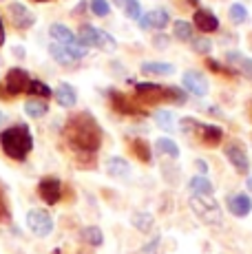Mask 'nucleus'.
I'll return each mask as SVG.
<instances>
[{
    "mask_svg": "<svg viewBox=\"0 0 252 254\" xmlns=\"http://www.w3.org/2000/svg\"><path fill=\"white\" fill-rule=\"evenodd\" d=\"M64 137L80 153H95L102 144V128L93 115L77 113L66 122Z\"/></svg>",
    "mask_w": 252,
    "mask_h": 254,
    "instance_id": "f257e3e1",
    "label": "nucleus"
},
{
    "mask_svg": "<svg viewBox=\"0 0 252 254\" xmlns=\"http://www.w3.org/2000/svg\"><path fill=\"white\" fill-rule=\"evenodd\" d=\"M0 146H2L4 155H7L9 159L22 162V159H27V155L31 153V148H33L31 130H29L25 124L9 126V128H4L2 133H0Z\"/></svg>",
    "mask_w": 252,
    "mask_h": 254,
    "instance_id": "f03ea898",
    "label": "nucleus"
},
{
    "mask_svg": "<svg viewBox=\"0 0 252 254\" xmlns=\"http://www.w3.org/2000/svg\"><path fill=\"white\" fill-rule=\"evenodd\" d=\"M135 91L148 104H153V102H173L179 106L186 104V91L179 86H159L153 82H142V84H135Z\"/></svg>",
    "mask_w": 252,
    "mask_h": 254,
    "instance_id": "7ed1b4c3",
    "label": "nucleus"
},
{
    "mask_svg": "<svg viewBox=\"0 0 252 254\" xmlns=\"http://www.w3.org/2000/svg\"><path fill=\"white\" fill-rule=\"evenodd\" d=\"M179 128L188 135L192 133L195 137H199V141L206 146H217L224 139V130H221L219 126L203 124V122H197V120H192V117H184V120L179 122Z\"/></svg>",
    "mask_w": 252,
    "mask_h": 254,
    "instance_id": "20e7f679",
    "label": "nucleus"
},
{
    "mask_svg": "<svg viewBox=\"0 0 252 254\" xmlns=\"http://www.w3.org/2000/svg\"><path fill=\"white\" fill-rule=\"evenodd\" d=\"M188 206H190V210L195 212V217L201 219V221L208 223V226H221V221H224V214H221L219 203H217L212 197L192 194Z\"/></svg>",
    "mask_w": 252,
    "mask_h": 254,
    "instance_id": "39448f33",
    "label": "nucleus"
},
{
    "mask_svg": "<svg viewBox=\"0 0 252 254\" xmlns=\"http://www.w3.org/2000/svg\"><path fill=\"white\" fill-rule=\"evenodd\" d=\"M77 40L82 42L84 47H95V49H102V51H115L118 49V40L113 36H109L106 31L93 27V24H82L80 27V33H77Z\"/></svg>",
    "mask_w": 252,
    "mask_h": 254,
    "instance_id": "423d86ee",
    "label": "nucleus"
},
{
    "mask_svg": "<svg viewBox=\"0 0 252 254\" xmlns=\"http://www.w3.org/2000/svg\"><path fill=\"white\" fill-rule=\"evenodd\" d=\"M27 226L36 237H49L53 232V219L49 217V212H45V210L33 208L27 212Z\"/></svg>",
    "mask_w": 252,
    "mask_h": 254,
    "instance_id": "0eeeda50",
    "label": "nucleus"
},
{
    "mask_svg": "<svg viewBox=\"0 0 252 254\" xmlns=\"http://www.w3.org/2000/svg\"><path fill=\"white\" fill-rule=\"evenodd\" d=\"M29 82H31L29 80V73L25 69H20V66H13L4 75V89H7L9 95H18V93L27 91Z\"/></svg>",
    "mask_w": 252,
    "mask_h": 254,
    "instance_id": "6e6552de",
    "label": "nucleus"
},
{
    "mask_svg": "<svg viewBox=\"0 0 252 254\" xmlns=\"http://www.w3.org/2000/svg\"><path fill=\"white\" fill-rule=\"evenodd\" d=\"M7 13H9V18H11L13 27H18V29H29V27L36 24V16H33V11L29 7H25L22 2H11L7 7Z\"/></svg>",
    "mask_w": 252,
    "mask_h": 254,
    "instance_id": "1a4fd4ad",
    "label": "nucleus"
},
{
    "mask_svg": "<svg viewBox=\"0 0 252 254\" xmlns=\"http://www.w3.org/2000/svg\"><path fill=\"white\" fill-rule=\"evenodd\" d=\"M168 22H171V16H168L166 9H153V11L144 13V16L137 20L142 31H151V29H159V31H164V29L168 27Z\"/></svg>",
    "mask_w": 252,
    "mask_h": 254,
    "instance_id": "9d476101",
    "label": "nucleus"
},
{
    "mask_svg": "<svg viewBox=\"0 0 252 254\" xmlns=\"http://www.w3.org/2000/svg\"><path fill=\"white\" fill-rule=\"evenodd\" d=\"M38 194L42 197L45 203L53 206V203H58L62 197V186L56 177H45V179H40V184H38Z\"/></svg>",
    "mask_w": 252,
    "mask_h": 254,
    "instance_id": "9b49d317",
    "label": "nucleus"
},
{
    "mask_svg": "<svg viewBox=\"0 0 252 254\" xmlns=\"http://www.w3.org/2000/svg\"><path fill=\"white\" fill-rule=\"evenodd\" d=\"M226 157H228V162L232 164V168H235L237 173L248 175V170H250V159H248V153L244 150V146H239V144L226 146Z\"/></svg>",
    "mask_w": 252,
    "mask_h": 254,
    "instance_id": "f8f14e48",
    "label": "nucleus"
},
{
    "mask_svg": "<svg viewBox=\"0 0 252 254\" xmlns=\"http://www.w3.org/2000/svg\"><path fill=\"white\" fill-rule=\"evenodd\" d=\"M182 84L188 93H192V95H197V97H203L208 93V89H210V86H208V80L199 71H186L182 77Z\"/></svg>",
    "mask_w": 252,
    "mask_h": 254,
    "instance_id": "ddd939ff",
    "label": "nucleus"
},
{
    "mask_svg": "<svg viewBox=\"0 0 252 254\" xmlns=\"http://www.w3.org/2000/svg\"><path fill=\"white\" fill-rule=\"evenodd\" d=\"M226 206L235 217H248L252 212V199L244 192H235V194H228Z\"/></svg>",
    "mask_w": 252,
    "mask_h": 254,
    "instance_id": "4468645a",
    "label": "nucleus"
},
{
    "mask_svg": "<svg viewBox=\"0 0 252 254\" xmlns=\"http://www.w3.org/2000/svg\"><path fill=\"white\" fill-rule=\"evenodd\" d=\"M195 27L203 33H212L219 29V18L210 9H197L195 11Z\"/></svg>",
    "mask_w": 252,
    "mask_h": 254,
    "instance_id": "2eb2a0df",
    "label": "nucleus"
},
{
    "mask_svg": "<svg viewBox=\"0 0 252 254\" xmlns=\"http://www.w3.org/2000/svg\"><path fill=\"white\" fill-rule=\"evenodd\" d=\"M53 95H56L58 104L64 106V109H71V106H75V102H77V93L69 82H60V84L56 86V91H53Z\"/></svg>",
    "mask_w": 252,
    "mask_h": 254,
    "instance_id": "dca6fc26",
    "label": "nucleus"
},
{
    "mask_svg": "<svg viewBox=\"0 0 252 254\" xmlns=\"http://www.w3.org/2000/svg\"><path fill=\"white\" fill-rule=\"evenodd\" d=\"M49 36L53 38V42H58V45H73L77 40V36L73 31H71L66 24L62 22H53L49 27Z\"/></svg>",
    "mask_w": 252,
    "mask_h": 254,
    "instance_id": "f3484780",
    "label": "nucleus"
},
{
    "mask_svg": "<svg viewBox=\"0 0 252 254\" xmlns=\"http://www.w3.org/2000/svg\"><path fill=\"white\" fill-rule=\"evenodd\" d=\"M106 173H109V177L113 179H126L130 175V164L126 162L124 157H111L109 162H106Z\"/></svg>",
    "mask_w": 252,
    "mask_h": 254,
    "instance_id": "a211bd4d",
    "label": "nucleus"
},
{
    "mask_svg": "<svg viewBox=\"0 0 252 254\" xmlns=\"http://www.w3.org/2000/svg\"><path fill=\"white\" fill-rule=\"evenodd\" d=\"M49 56L56 62H60L62 66H71V64H75V62H77V58L69 51V47H66V45H58V42H51Z\"/></svg>",
    "mask_w": 252,
    "mask_h": 254,
    "instance_id": "6ab92c4d",
    "label": "nucleus"
},
{
    "mask_svg": "<svg viewBox=\"0 0 252 254\" xmlns=\"http://www.w3.org/2000/svg\"><path fill=\"white\" fill-rule=\"evenodd\" d=\"M188 188H190L192 194H201V197H210L212 194V182L206 175H195V177L188 182Z\"/></svg>",
    "mask_w": 252,
    "mask_h": 254,
    "instance_id": "aec40b11",
    "label": "nucleus"
},
{
    "mask_svg": "<svg viewBox=\"0 0 252 254\" xmlns=\"http://www.w3.org/2000/svg\"><path fill=\"white\" fill-rule=\"evenodd\" d=\"M130 223H133L135 230L139 232H151L155 226V219L151 212H144V210H137V212L130 214Z\"/></svg>",
    "mask_w": 252,
    "mask_h": 254,
    "instance_id": "412c9836",
    "label": "nucleus"
},
{
    "mask_svg": "<svg viewBox=\"0 0 252 254\" xmlns=\"http://www.w3.org/2000/svg\"><path fill=\"white\" fill-rule=\"evenodd\" d=\"M142 73H146V75H173L175 66L171 62H142Z\"/></svg>",
    "mask_w": 252,
    "mask_h": 254,
    "instance_id": "4be33fe9",
    "label": "nucleus"
},
{
    "mask_svg": "<svg viewBox=\"0 0 252 254\" xmlns=\"http://www.w3.org/2000/svg\"><path fill=\"white\" fill-rule=\"evenodd\" d=\"M47 111H49V106H47L45 100L31 97V100L25 102V113H27L29 117H33V120H40V117H45Z\"/></svg>",
    "mask_w": 252,
    "mask_h": 254,
    "instance_id": "5701e85b",
    "label": "nucleus"
},
{
    "mask_svg": "<svg viewBox=\"0 0 252 254\" xmlns=\"http://www.w3.org/2000/svg\"><path fill=\"white\" fill-rule=\"evenodd\" d=\"M82 241L91 248H100L104 243V234H102L98 226H86V228H82Z\"/></svg>",
    "mask_w": 252,
    "mask_h": 254,
    "instance_id": "b1692460",
    "label": "nucleus"
},
{
    "mask_svg": "<svg viewBox=\"0 0 252 254\" xmlns=\"http://www.w3.org/2000/svg\"><path fill=\"white\" fill-rule=\"evenodd\" d=\"M155 124H157L159 126V128H162V130H166V133H173V130H175L177 128V126H175V115H173L171 113V111H155Z\"/></svg>",
    "mask_w": 252,
    "mask_h": 254,
    "instance_id": "393cba45",
    "label": "nucleus"
},
{
    "mask_svg": "<svg viewBox=\"0 0 252 254\" xmlns=\"http://www.w3.org/2000/svg\"><path fill=\"white\" fill-rule=\"evenodd\" d=\"M155 148H157L162 155H168L171 159H177L179 157V146L171 137H159L157 141H155Z\"/></svg>",
    "mask_w": 252,
    "mask_h": 254,
    "instance_id": "a878e982",
    "label": "nucleus"
},
{
    "mask_svg": "<svg viewBox=\"0 0 252 254\" xmlns=\"http://www.w3.org/2000/svg\"><path fill=\"white\" fill-rule=\"evenodd\" d=\"M27 93H31V95H33V97H38V100H47V97H51V95H53V91H51L42 80H31V82H29Z\"/></svg>",
    "mask_w": 252,
    "mask_h": 254,
    "instance_id": "bb28decb",
    "label": "nucleus"
},
{
    "mask_svg": "<svg viewBox=\"0 0 252 254\" xmlns=\"http://www.w3.org/2000/svg\"><path fill=\"white\" fill-rule=\"evenodd\" d=\"M173 31H175V38L179 42H188L192 40V24L186 20H175L173 22Z\"/></svg>",
    "mask_w": 252,
    "mask_h": 254,
    "instance_id": "cd10ccee",
    "label": "nucleus"
},
{
    "mask_svg": "<svg viewBox=\"0 0 252 254\" xmlns=\"http://www.w3.org/2000/svg\"><path fill=\"white\" fill-rule=\"evenodd\" d=\"M133 153L137 155L139 162L151 164L153 153H151V146H148V141H144V139H135V141H133Z\"/></svg>",
    "mask_w": 252,
    "mask_h": 254,
    "instance_id": "c85d7f7f",
    "label": "nucleus"
},
{
    "mask_svg": "<svg viewBox=\"0 0 252 254\" xmlns=\"http://www.w3.org/2000/svg\"><path fill=\"white\" fill-rule=\"evenodd\" d=\"M228 16H230V22L232 24H241L246 22V18H248V9L244 7V4H232L230 9H228Z\"/></svg>",
    "mask_w": 252,
    "mask_h": 254,
    "instance_id": "c756f323",
    "label": "nucleus"
},
{
    "mask_svg": "<svg viewBox=\"0 0 252 254\" xmlns=\"http://www.w3.org/2000/svg\"><path fill=\"white\" fill-rule=\"evenodd\" d=\"M113 104H115V109H118L120 113H135L133 104H130L124 95H120V93H113Z\"/></svg>",
    "mask_w": 252,
    "mask_h": 254,
    "instance_id": "7c9ffc66",
    "label": "nucleus"
},
{
    "mask_svg": "<svg viewBox=\"0 0 252 254\" xmlns=\"http://www.w3.org/2000/svg\"><path fill=\"white\" fill-rule=\"evenodd\" d=\"M124 16L128 18V20H139L142 18V7H139L137 0H130L128 4L124 7Z\"/></svg>",
    "mask_w": 252,
    "mask_h": 254,
    "instance_id": "2f4dec72",
    "label": "nucleus"
},
{
    "mask_svg": "<svg viewBox=\"0 0 252 254\" xmlns=\"http://www.w3.org/2000/svg\"><path fill=\"white\" fill-rule=\"evenodd\" d=\"M91 11H93L95 16L104 18V16H109L111 13V7H109L106 0H91Z\"/></svg>",
    "mask_w": 252,
    "mask_h": 254,
    "instance_id": "473e14b6",
    "label": "nucleus"
},
{
    "mask_svg": "<svg viewBox=\"0 0 252 254\" xmlns=\"http://www.w3.org/2000/svg\"><path fill=\"white\" fill-rule=\"evenodd\" d=\"M212 49V42L208 38H192V51L195 53H208Z\"/></svg>",
    "mask_w": 252,
    "mask_h": 254,
    "instance_id": "72a5a7b5",
    "label": "nucleus"
},
{
    "mask_svg": "<svg viewBox=\"0 0 252 254\" xmlns=\"http://www.w3.org/2000/svg\"><path fill=\"white\" fill-rule=\"evenodd\" d=\"M168 45H171V38H168L166 33H157V36L153 38V47H155V49H159V51L168 49Z\"/></svg>",
    "mask_w": 252,
    "mask_h": 254,
    "instance_id": "f704fd0d",
    "label": "nucleus"
},
{
    "mask_svg": "<svg viewBox=\"0 0 252 254\" xmlns=\"http://www.w3.org/2000/svg\"><path fill=\"white\" fill-rule=\"evenodd\" d=\"M237 66H239V71L244 73L246 77H250V80H252V58H241Z\"/></svg>",
    "mask_w": 252,
    "mask_h": 254,
    "instance_id": "c9c22d12",
    "label": "nucleus"
},
{
    "mask_svg": "<svg viewBox=\"0 0 252 254\" xmlns=\"http://www.w3.org/2000/svg\"><path fill=\"white\" fill-rule=\"evenodd\" d=\"M0 221H9V206H7L2 188H0Z\"/></svg>",
    "mask_w": 252,
    "mask_h": 254,
    "instance_id": "e433bc0d",
    "label": "nucleus"
},
{
    "mask_svg": "<svg viewBox=\"0 0 252 254\" xmlns=\"http://www.w3.org/2000/svg\"><path fill=\"white\" fill-rule=\"evenodd\" d=\"M195 166L199 168V173H201V175H206V173H208V166H206V162H203V159H197Z\"/></svg>",
    "mask_w": 252,
    "mask_h": 254,
    "instance_id": "4c0bfd02",
    "label": "nucleus"
},
{
    "mask_svg": "<svg viewBox=\"0 0 252 254\" xmlns=\"http://www.w3.org/2000/svg\"><path fill=\"white\" fill-rule=\"evenodd\" d=\"M157 243H159V237H155V239H153V241H151V243H148V246H146V248H144V250H146V252H153V250H155V246H157Z\"/></svg>",
    "mask_w": 252,
    "mask_h": 254,
    "instance_id": "58836bf2",
    "label": "nucleus"
},
{
    "mask_svg": "<svg viewBox=\"0 0 252 254\" xmlns=\"http://www.w3.org/2000/svg\"><path fill=\"white\" fill-rule=\"evenodd\" d=\"M13 56L25 58V49H22V47H13Z\"/></svg>",
    "mask_w": 252,
    "mask_h": 254,
    "instance_id": "ea45409f",
    "label": "nucleus"
},
{
    "mask_svg": "<svg viewBox=\"0 0 252 254\" xmlns=\"http://www.w3.org/2000/svg\"><path fill=\"white\" fill-rule=\"evenodd\" d=\"M4 42V27H2V18H0V47Z\"/></svg>",
    "mask_w": 252,
    "mask_h": 254,
    "instance_id": "a19ab883",
    "label": "nucleus"
},
{
    "mask_svg": "<svg viewBox=\"0 0 252 254\" xmlns=\"http://www.w3.org/2000/svg\"><path fill=\"white\" fill-rule=\"evenodd\" d=\"M113 2H115V4H118V7H122V9H124V7H126V4H128V2H130V0H113Z\"/></svg>",
    "mask_w": 252,
    "mask_h": 254,
    "instance_id": "79ce46f5",
    "label": "nucleus"
},
{
    "mask_svg": "<svg viewBox=\"0 0 252 254\" xmlns=\"http://www.w3.org/2000/svg\"><path fill=\"white\" fill-rule=\"evenodd\" d=\"M246 186H248V190L252 192V177H248V179H246Z\"/></svg>",
    "mask_w": 252,
    "mask_h": 254,
    "instance_id": "37998d69",
    "label": "nucleus"
},
{
    "mask_svg": "<svg viewBox=\"0 0 252 254\" xmlns=\"http://www.w3.org/2000/svg\"><path fill=\"white\" fill-rule=\"evenodd\" d=\"M38 2H47V0H38Z\"/></svg>",
    "mask_w": 252,
    "mask_h": 254,
    "instance_id": "c03bdc74",
    "label": "nucleus"
},
{
    "mask_svg": "<svg viewBox=\"0 0 252 254\" xmlns=\"http://www.w3.org/2000/svg\"><path fill=\"white\" fill-rule=\"evenodd\" d=\"M0 122H2V113H0Z\"/></svg>",
    "mask_w": 252,
    "mask_h": 254,
    "instance_id": "a18cd8bd",
    "label": "nucleus"
}]
</instances>
